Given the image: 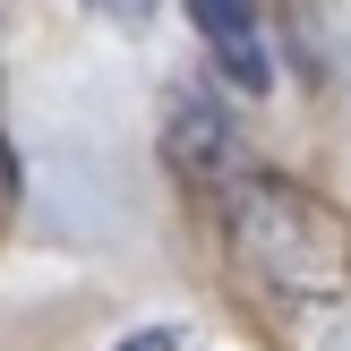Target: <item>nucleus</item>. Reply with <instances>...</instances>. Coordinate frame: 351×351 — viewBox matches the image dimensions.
<instances>
[{
    "label": "nucleus",
    "mask_w": 351,
    "mask_h": 351,
    "mask_svg": "<svg viewBox=\"0 0 351 351\" xmlns=\"http://www.w3.org/2000/svg\"><path fill=\"white\" fill-rule=\"evenodd\" d=\"M17 206V154H9V137H0V215Z\"/></svg>",
    "instance_id": "obj_6"
},
{
    "label": "nucleus",
    "mask_w": 351,
    "mask_h": 351,
    "mask_svg": "<svg viewBox=\"0 0 351 351\" xmlns=\"http://www.w3.org/2000/svg\"><path fill=\"white\" fill-rule=\"evenodd\" d=\"M120 351H206V343L189 335V326H137V335L120 343Z\"/></svg>",
    "instance_id": "obj_4"
},
{
    "label": "nucleus",
    "mask_w": 351,
    "mask_h": 351,
    "mask_svg": "<svg viewBox=\"0 0 351 351\" xmlns=\"http://www.w3.org/2000/svg\"><path fill=\"white\" fill-rule=\"evenodd\" d=\"M86 9H103V17H120V26H137V17H154V0H86Z\"/></svg>",
    "instance_id": "obj_5"
},
{
    "label": "nucleus",
    "mask_w": 351,
    "mask_h": 351,
    "mask_svg": "<svg viewBox=\"0 0 351 351\" xmlns=\"http://www.w3.org/2000/svg\"><path fill=\"white\" fill-rule=\"evenodd\" d=\"M171 163H180V180H197L206 197H223L257 154L240 146V129H232L206 95H180V103H171Z\"/></svg>",
    "instance_id": "obj_2"
},
{
    "label": "nucleus",
    "mask_w": 351,
    "mask_h": 351,
    "mask_svg": "<svg viewBox=\"0 0 351 351\" xmlns=\"http://www.w3.org/2000/svg\"><path fill=\"white\" fill-rule=\"evenodd\" d=\"M215 206H223V223H232L240 257H249L274 291H291V300H335V291L351 283V223L317 197V189L249 163Z\"/></svg>",
    "instance_id": "obj_1"
},
{
    "label": "nucleus",
    "mask_w": 351,
    "mask_h": 351,
    "mask_svg": "<svg viewBox=\"0 0 351 351\" xmlns=\"http://www.w3.org/2000/svg\"><path fill=\"white\" fill-rule=\"evenodd\" d=\"M189 26L206 34L215 69L240 86V95H266V86H274V51H266V17H257V0H189Z\"/></svg>",
    "instance_id": "obj_3"
}]
</instances>
